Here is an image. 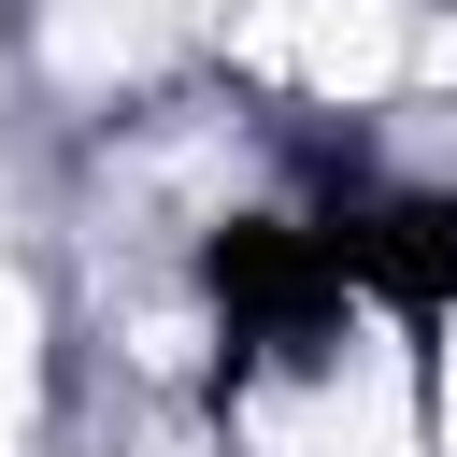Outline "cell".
<instances>
[{"mask_svg":"<svg viewBox=\"0 0 457 457\" xmlns=\"http://www.w3.org/2000/svg\"><path fill=\"white\" fill-rule=\"evenodd\" d=\"M328 228H343L357 286H386L400 314H443V300H457V200H357V214H328Z\"/></svg>","mask_w":457,"mask_h":457,"instance_id":"obj_1","label":"cell"}]
</instances>
